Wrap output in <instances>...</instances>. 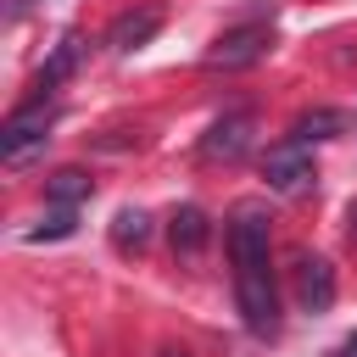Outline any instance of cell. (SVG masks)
I'll return each instance as SVG.
<instances>
[{
    "label": "cell",
    "instance_id": "cell-10",
    "mask_svg": "<svg viewBox=\"0 0 357 357\" xmlns=\"http://www.w3.org/2000/svg\"><path fill=\"white\" fill-rule=\"evenodd\" d=\"M89 190H95V178L84 167H56L45 178V201L50 206H78V201H89Z\"/></svg>",
    "mask_w": 357,
    "mask_h": 357
},
{
    "label": "cell",
    "instance_id": "cell-3",
    "mask_svg": "<svg viewBox=\"0 0 357 357\" xmlns=\"http://www.w3.org/2000/svg\"><path fill=\"white\" fill-rule=\"evenodd\" d=\"M262 178H268V190H279V195H301V190H312V178H318L312 151H307L301 139H279V145H268V156H262Z\"/></svg>",
    "mask_w": 357,
    "mask_h": 357
},
{
    "label": "cell",
    "instance_id": "cell-14",
    "mask_svg": "<svg viewBox=\"0 0 357 357\" xmlns=\"http://www.w3.org/2000/svg\"><path fill=\"white\" fill-rule=\"evenodd\" d=\"M335 357H357V335H346V340H340V351H335Z\"/></svg>",
    "mask_w": 357,
    "mask_h": 357
},
{
    "label": "cell",
    "instance_id": "cell-16",
    "mask_svg": "<svg viewBox=\"0 0 357 357\" xmlns=\"http://www.w3.org/2000/svg\"><path fill=\"white\" fill-rule=\"evenodd\" d=\"M351 240H357V201H351Z\"/></svg>",
    "mask_w": 357,
    "mask_h": 357
},
{
    "label": "cell",
    "instance_id": "cell-2",
    "mask_svg": "<svg viewBox=\"0 0 357 357\" xmlns=\"http://www.w3.org/2000/svg\"><path fill=\"white\" fill-rule=\"evenodd\" d=\"M229 257H234V273H273L268 268V206L262 201H240L229 212Z\"/></svg>",
    "mask_w": 357,
    "mask_h": 357
},
{
    "label": "cell",
    "instance_id": "cell-12",
    "mask_svg": "<svg viewBox=\"0 0 357 357\" xmlns=\"http://www.w3.org/2000/svg\"><path fill=\"white\" fill-rule=\"evenodd\" d=\"M335 134H340V112H329V106L296 117V128H290V139H301V145H312V139H335Z\"/></svg>",
    "mask_w": 357,
    "mask_h": 357
},
{
    "label": "cell",
    "instance_id": "cell-1",
    "mask_svg": "<svg viewBox=\"0 0 357 357\" xmlns=\"http://www.w3.org/2000/svg\"><path fill=\"white\" fill-rule=\"evenodd\" d=\"M50 117H56V106L45 100V89H39L28 106H17V112L6 117V128H0V162H6V167H28L33 156H45V145H50Z\"/></svg>",
    "mask_w": 357,
    "mask_h": 357
},
{
    "label": "cell",
    "instance_id": "cell-13",
    "mask_svg": "<svg viewBox=\"0 0 357 357\" xmlns=\"http://www.w3.org/2000/svg\"><path fill=\"white\" fill-rule=\"evenodd\" d=\"M73 229H78V212H73V206H50V218H45L39 229H28V240H33V245H39V240H67Z\"/></svg>",
    "mask_w": 357,
    "mask_h": 357
},
{
    "label": "cell",
    "instance_id": "cell-15",
    "mask_svg": "<svg viewBox=\"0 0 357 357\" xmlns=\"http://www.w3.org/2000/svg\"><path fill=\"white\" fill-rule=\"evenodd\" d=\"M28 6H33V0H11V6H6V17H22Z\"/></svg>",
    "mask_w": 357,
    "mask_h": 357
},
{
    "label": "cell",
    "instance_id": "cell-6",
    "mask_svg": "<svg viewBox=\"0 0 357 357\" xmlns=\"http://www.w3.org/2000/svg\"><path fill=\"white\" fill-rule=\"evenodd\" d=\"M296 301H301V312L335 307V262L329 257H296Z\"/></svg>",
    "mask_w": 357,
    "mask_h": 357
},
{
    "label": "cell",
    "instance_id": "cell-11",
    "mask_svg": "<svg viewBox=\"0 0 357 357\" xmlns=\"http://www.w3.org/2000/svg\"><path fill=\"white\" fill-rule=\"evenodd\" d=\"M145 240H151V212L145 206H123L112 218V245L117 251H145Z\"/></svg>",
    "mask_w": 357,
    "mask_h": 357
},
{
    "label": "cell",
    "instance_id": "cell-5",
    "mask_svg": "<svg viewBox=\"0 0 357 357\" xmlns=\"http://www.w3.org/2000/svg\"><path fill=\"white\" fill-rule=\"evenodd\" d=\"M251 128H257L251 112H229V117H218V123L206 128V139H201V156H206V162H240V156L251 151Z\"/></svg>",
    "mask_w": 357,
    "mask_h": 357
},
{
    "label": "cell",
    "instance_id": "cell-17",
    "mask_svg": "<svg viewBox=\"0 0 357 357\" xmlns=\"http://www.w3.org/2000/svg\"><path fill=\"white\" fill-rule=\"evenodd\" d=\"M162 357H190V351H178V346H167V351H162Z\"/></svg>",
    "mask_w": 357,
    "mask_h": 357
},
{
    "label": "cell",
    "instance_id": "cell-9",
    "mask_svg": "<svg viewBox=\"0 0 357 357\" xmlns=\"http://www.w3.org/2000/svg\"><path fill=\"white\" fill-rule=\"evenodd\" d=\"M78 61H84V33H61V45L50 50V61L39 67V78H33V84H39V89H56L61 78H73V67H78Z\"/></svg>",
    "mask_w": 357,
    "mask_h": 357
},
{
    "label": "cell",
    "instance_id": "cell-4",
    "mask_svg": "<svg viewBox=\"0 0 357 357\" xmlns=\"http://www.w3.org/2000/svg\"><path fill=\"white\" fill-rule=\"evenodd\" d=\"M262 56H268V28H262V22H245V28L218 33V45L206 50V67L240 73V67H251V61H262Z\"/></svg>",
    "mask_w": 357,
    "mask_h": 357
},
{
    "label": "cell",
    "instance_id": "cell-7",
    "mask_svg": "<svg viewBox=\"0 0 357 357\" xmlns=\"http://www.w3.org/2000/svg\"><path fill=\"white\" fill-rule=\"evenodd\" d=\"M156 28H162V6H139V11H123V17L106 28V45L128 56V50L151 45V39H156Z\"/></svg>",
    "mask_w": 357,
    "mask_h": 357
},
{
    "label": "cell",
    "instance_id": "cell-8",
    "mask_svg": "<svg viewBox=\"0 0 357 357\" xmlns=\"http://www.w3.org/2000/svg\"><path fill=\"white\" fill-rule=\"evenodd\" d=\"M167 240H173V251H178V257H201V251H206V240H212L206 212H201V206H178V212L167 218Z\"/></svg>",
    "mask_w": 357,
    "mask_h": 357
}]
</instances>
